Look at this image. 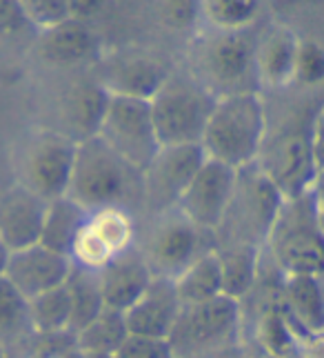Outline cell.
<instances>
[{"mask_svg":"<svg viewBox=\"0 0 324 358\" xmlns=\"http://www.w3.org/2000/svg\"><path fill=\"white\" fill-rule=\"evenodd\" d=\"M184 358H256L251 350L246 348L244 341L238 345H231V348H222L216 352H207V354H198V356H184Z\"/></svg>","mask_w":324,"mask_h":358,"instance_id":"cell-39","label":"cell"},{"mask_svg":"<svg viewBox=\"0 0 324 358\" xmlns=\"http://www.w3.org/2000/svg\"><path fill=\"white\" fill-rule=\"evenodd\" d=\"M280 299L286 316L300 334L324 331V282L314 274H284L280 278Z\"/></svg>","mask_w":324,"mask_h":358,"instance_id":"cell-21","label":"cell"},{"mask_svg":"<svg viewBox=\"0 0 324 358\" xmlns=\"http://www.w3.org/2000/svg\"><path fill=\"white\" fill-rule=\"evenodd\" d=\"M84 358H116V354H84Z\"/></svg>","mask_w":324,"mask_h":358,"instance_id":"cell-44","label":"cell"},{"mask_svg":"<svg viewBox=\"0 0 324 358\" xmlns=\"http://www.w3.org/2000/svg\"><path fill=\"white\" fill-rule=\"evenodd\" d=\"M78 143L56 129L34 134L22 147L16 182L24 185L45 201H56L69 194L76 165Z\"/></svg>","mask_w":324,"mask_h":358,"instance_id":"cell-10","label":"cell"},{"mask_svg":"<svg viewBox=\"0 0 324 358\" xmlns=\"http://www.w3.org/2000/svg\"><path fill=\"white\" fill-rule=\"evenodd\" d=\"M158 14L165 27L173 31H189L202 18L200 0H158Z\"/></svg>","mask_w":324,"mask_h":358,"instance_id":"cell-33","label":"cell"},{"mask_svg":"<svg viewBox=\"0 0 324 358\" xmlns=\"http://www.w3.org/2000/svg\"><path fill=\"white\" fill-rule=\"evenodd\" d=\"M24 14L31 20L36 31L54 27V24L71 18L67 9V0H18Z\"/></svg>","mask_w":324,"mask_h":358,"instance_id":"cell-34","label":"cell"},{"mask_svg":"<svg viewBox=\"0 0 324 358\" xmlns=\"http://www.w3.org/2000/svg\"><path fill=\"white\" fill-rule=\"evenodd\" d=\"M297 358H324V331L322 334L297 331Z\"/></svg>","mask_w":324,"mask_h":358,"instance_id":"cell-38","label":"cell"},{"mask_svg":"<svg viewBox=\"0 0 324 358\" xmlns=\"http://www.w3.org/2000/svg\"><path fill=\"white\" fill-rule=\"evenodd\" d=\"M7 258H9V250L5 247V243L0 241V276L5 274V265H7Z\"/></svg>","mask_w":324,"mask_h":358,"instance_id":"cell-42","label":"cell"},{"mask_svg":"<svg viewBox=\"0 0 324 358\" xmlns=\"http://www.w3.org/2000/svg\"><path fill=\"white\" fill-rule=\"evenodd\" d=\"M29 299L0 276V348L9 358H27L36 343Z\"/></svg>","mask_w":324,"mask_h":358,"instance_id":"cell-22","label":"cell"},{"mask_svg":"<svg viewBox=\"0 0 324 358\" xmlns=\"http://www.w3.org/2000/svg\"><path fill=\"white\" fill-rule=\"evenodd\" d=\"M207 160L200 143L162 145L156 158L142 171L145 214H160L178 207L184 189Z\"/></svg>","mask_w":324,"mask_h":358,"instance_id":"cell-12","label":"cell"},{"mask_svg":"<svg viewBox=\"0 0 324 358\" xmlns=\"http://www.w3.org/2000/svg\"><path fill=\"white\" fill-rule=\"evenodd\" d=\"M297 43L300 38L286 27H271L265 36H260L256 47L260 87L282 90L293 83Z\"/></svg>","mask_w":324,"mask_h":358,"instance_id":"cell-23","label":"cell"},{"mask_svg":"<svg viewBox=\"0 0 324 358\" xmlns=\"http://www.w3.org/2000/svg\"><path fill=\"white\" fill-rule=\"evenodd\" d=\"M314 122L316 116L293 114L276 129L269 127L256 165L282 192L284 199L314 189L318 165L314 154Z\"/></svg>","mask_w":324,"mask_h":358,"instance_id":"cell-4","label":"cell"},{"mask_svg":"<svg viewBox=\"0 0 324 358\" xmlns=\"http://www.w3.org/2000/svg\"><path fill=\"white\" fill-rule=\"evenodd\" d=\"M235 180H238V169L224 165L220 160L207 158L189 182V187L184 189L178 209L196 225L216 231L227 214Z\"/></svg>","mask_w":324,"mask_h":358,"instance_id":"cell-13","label":"cell"},{"mask_svg":"<svg viewBox=\"0 0 324 358\" xmlns=\"http://www.w3.org/2000/svg\"><path fill=\"white\" fill-rule=\"evenodd\" d=\"M293 83L300 87H318L324 83V47L316 41L297 43Z\"/></svg>","mask_w":324,"mask_h":358,"instance_id":"cell-32","label":"cell"},{"mask_svg":"<svg viewBox=\"0 0 324 358\" xmlns=\"http://www.w3.org/2000/svg\"><path fill=\"white\" fill-rule=\"evenodd\" d=\"M0 358H9V356H7V352H5L3 348H0Z\"/></svg>","mask_w":324,"mask_h":358,"instance_id":"cell-45","label":"cell"},{"mask_svg":"<svg viewBox=\"0 0 324 358\" xmlns=\"http://www.w3.org/2000/svg\"><path fill=\"white\" fill-rule=\"evenodd\" d=\"M256 47L258 38L249 29H216L198 47L193 76L216 98L253 94L260 90Z\"/></svg>","mask_w":324,"mask_h":358,"instance_id":"cell-7","label":"cell"},{"mask_svg":"<svg viewBox=\"0 0 324 358\" xmlns=\"http://www.w3.org/2000/svg\"><path fill=\"white\" fill-rule=\"evenodd\" d=\"M263 256L282 276H324V229L318 218L316 189L282 201Z\"/></svg>","mask_w":324,"mask_h":358,"instance_id":"cell-2","label":"cell"},{"mask_svg":"<svg viewBox=\"0 0 324 358\" xmlns=\"http://www.w3.org/2000/svg\"><path fill=\"white\" fill-rule=\"evenodd\" d=\"M316 201H318V218L324 229V192H316Z\"/></svg>","mask_w":324,"mask_h":358,"instance_id":"cell-41","label":"cell"},{"mask_svg":"<svg viewBox=\"0 0 324 358\" xmlns=\"http://www.w3.org/2000/svg\"><path fill=\"white\" fill-rule=\"evenodd\" d=\"M138 250L160 278H178L207 252L216 250V234L196 225L178 207L149 214L138 229Z\"/></svg>","mask_w":324,"mask_h":358,"instance_id":"cell-5","label":"cell"},{"mask_svg":"<svg viewBox=\"0 0 324 358\" xmlns=\"http://www.w3.org/2000/svg\"><path fill=\"white\" fill-rule=\"evenodd\" d=\"M67 196L89 212L105 207L145 209L142 171L122 160L101 136H94L78 143Z\"/></svg>","mask_w":324,"mask_h":358,"instance_id":"cell-1","label":"cell"},{"mask_svg":"<svg viewBox=\"0 0 324 358\" xmlns=\"http://www.w3.org/2000/svg\"><path fill=\"white\" fill-rule=\"evenodd\" d=\"M267 120V107L258 92L218 98L200 141L207 158L235 169L256 163Z\"/></svg>","mask_w":324,"mask_h":358,"instance_id":"cell-3","label":"cell"},{"mask_svg":"<svg viewBox=\"0 0 324 358\" xmlns=\"http://www.w3.org/2000/svg\"><path fill=\"white\" fill-rule=\"evenodd\" d=\"M87 218H89V209H84L69 196L49 201L40 243L47 245L49 250L71 258V247L87 225Z\"/></svg>","mask_w":324,"mask_h":358,"instance_id":"cell-25","label":"cell"},{"mask_svg":"<svg viewBox=\"0 0 324 358\" xmlns=\"http://www.w3.org/2000/svg\"><path fill=\"white\" fill-rule=\"evenodd\" d=\"M149 103L160 145H193L202 141L218 98L196 76L169 73Z\"/></svg>","mask_w":324,"mask_h":358,"instance_id":"cell-8","label":"cell"},{"mask_svg":"<svg viewBox=\"0 0 324 358\" xmlns=\"http://www.w3.org/2000/svg\"><path fill=\"white\" fill-rule=\"evenodd\" d=\"M176 358L198 356L242 343V303L222 294L180 307L169 334Z\"/></svg>","mask_w":324,"mask_h":358,"instance_id":"cell-9","label":"cell"},{"mask_svg":"<svg viewBox=\"0 0 324 358\" xmlns=\"http://www.w3.org/2000/svg\"><path fill=\"white\" fill-rule=\"evenodd\" d=\"M322 282H324V276H322Z\"/></svg>","mask_w":324,"mask_h":358,"instance_id":"cell-47","label":"cell"},{"mask_svg":"<svg viewBox=\"0 0 324 358\" xmlns=\"http://www.w3.org/2000/svg\"><path fill=\"white\" fill-rule=\"evenodd\" d=\"M73 336L82 354H116L129 336L127 318L124 312L105 307L91 323H87Z\"/></svg>","mask_w":324,"mask_h":358,"instance_id":"cell-27","label":"cell"},{"mask_svg":"<svg viewBox=\"0 0 324 358\" xmlns=\"http://www.w3.org/2000/svg\"><path fill=\"white\" fill-rule=\"evenodd\" d=\"M107 3L109 0H67V9H69L71 18L89 22L91 18H96L98 14H101Z\"/></svg>","mask_w":324,"mask_h":358,"instance_id":"cell-37","label":"cell"},{"mask_svg":"<svg viewBox=\"0 0 324 358\" xmlns=\"http://www.w3.org/2000/svg\"><path fill=\"white\" fill-rule=\"evenodd\" d=\"M314 154H316L318 169L324 167V107L316 114V122H314Z\"/></svg>","mask_w":324,"mask_h":358,"instance_id":"cell-40","label":"cell"},{"mask_svg":"<svg viewBox=\"0 0 324 358\" xmlns=\"http://www.w3.org/2000/svg\"><path fill=\"white\" fill-rule=\"evenodd\" d=\"M169 69L149 54L120 52L96 63V78L111 96L152 101L169 78Z\"/></svg>","mask_w":324,"mask_h":358,"instance_id":"cell-14","label":"cell"},{"mask_svg":"<svg viewBox=\"0 0 324 358\" xmlns=\"http://www.w3.org/2000/svg\"><path fill=\"white\" fill-rule=\"evenodd\" d=\"M98 276H101L105 305L120 312H127L156 278L138 245L118 254L114 261L98 271Z\"/></svg>","mask_w":324,"mask_h":358,"instance_id":"cell-20","label":"cell"},{"mask_svg":"<svg viewBox=\"0 0 324 358\" xmlns=\"http://www.w3.org/2000/svg\"><path fill=\"white\" fill-rule=\"evenodd\" d=\"M3 189H5V187H3V185H0V192H3Z\"/></svg>","mask_w":324,"mask_h":358,"instance_id":"cell-46","label":"cell"},{"mask_svg":"<svg viewBox=\"0 0 324 358\" xmlns=\"http://www.w3.org/2000/svg\"><path fill=\"white\" fill-rule=\"evenodd\" d=\"M98 136L131 167L145 171L160 152L152 103L142 98L111 96Z\"/></svg>","mask_w":324,"mask_h":358,"instance_id":"cell-11","label":"cell"},{"mask_svg":"<svg viewBox=\"0 0 324 358\" xmlns=\"http://www.w3.org/2000/svg\"><path fill=\"white\" fill-rule=\"evenodd\" d=\"M316 192H324V167L318 169V176H316V185H314Z\"/></svg>","mask_w":324,"mask_h":358,"instance_id":"cell-43","label":"cell"},{"mask_svg":"<svg viewBox=\"0 0 324 358\" xmlns=\"http://www.w3.org/2000/svg\"><path fill=\"white\" fill-rule=\"evenodd\" d=\"M202 18L214 29L240 31L256 22L263 0H200Z\"/></svg>","mask_w":324,"mask_h":358,"instance_id":"cell-31","label":"cell"},{"mask_svg":"<svg viewBox=\"0 0 324 358\" xmlns=\"http://www.w3.org/2000/svg\"><path fill=\"white\" fill-rule=\"evenodd\" d=\"M38 54L47 65L76 69L101 60V43L87 20L67 18L54 27L38 31Z\"/></svg>","mask_w":324,"mask_h":358,"instance_id":"cell-17","label":"cell"},{"mask_svg":"<svg viewBox=\"0 0 324 358\" xmlns=\"http://www.w3.org/2000/svg\"><path fill=\"white\" fill-rule=\"evenodd\" d=\"M71 258L49 250L47 245L36 243L22 250L9 252L5 265V278L24 299H34L43 292L65 285L71 274Z\"/></svg>","mask_w":324,"mask_h":358,"instance_id":"cell-15","label":"cell"},{"mask_svg":"<svg viewBox=\"0 0 324 358\" xmlns=\"http://www.w3.org/2000/svg\"><path fill=\"white\" fill-rule=\"evenodd\" d=\"M49 201L20 182L0 192V241L9 252L40 243Z\"/></svg>","mask_w":324,"mask_h":358,"instance_id":"cell-16","label":"cell"},{"mask_svg":"<svg viewBox=\"0 0 324 358\" xmlns=\"http://www.w3.org/2000/svg\"><path fill=\"white\" fill-rule=\"evenodd\" d=\"M36 31L18 0H0V41H16Z\"/></svg>","mask_w":324,"mask_h":358,"instance_id":"cell-36","label":"cell"},{"mask_svg":"<svg viewBox=\"0 0 324 358\" xmlns=\"http://www.w3.org/2000/svg\"><path fill=\"white\" fill-rule=\"evenodd\" d=\"M87 227H89L98 238H101L114 256L122 254L135 247L138 243V223L131 209L124 207H105L89 212L87 218Z\"/></svg>","mask_w":324,"mask_h":358,"instance_id":"cell-29","label":"cell"},{"mask_svg":"<svg viewBox=\"0 0 324 358\" xmlns=\"http://www.w3.org/2000/svg\"><path fill=\"white\" fill-rule=\"evenodd\" d=\"M180 307L182 301L178 296L176 282L171 278L156 276L147 292L124 312L129 334L169 338L180 314Z\"/></svg>","mask_w":324,"mask_h":358,"instance_id":"cell-19","label":"cell"},{"mask_svg":"<svg viewBox=\"0 0 324 358\" xmlns=\"http://www.w3.org/2000/svg\"><path fill=\"white\" fill-rule=\"evenodd\" d=\"M222 269V292L235 301H244L253 292L263 269V250L249 245L216 247Z\"/></svg>","mask_w":324,"mask_h":358,"instance_id":"cell-24","label":"cell"},{"mask_svg":"<svg viewBox=\"0 0 324 358\" xmlns=\"http://www.w3.org/2000/svg\"><path fill=\"white\" fill-rule=\"evenodd\" d=\"M116 358H176V354L171 350L169 338L129 334L116 352Z\"/></svg>","mask_w":324,"mask_h":358,"instance_id":"cell-35","label":"cell"},{"mask_svg":"<svg viewBox=\"0 0 324 358\" xmlns=\"http://www.w3.org/2000/svg\"><path fill=\"white\" fill-rule=\"evenodd\" d=\"M109 101H111V94L103 87L101 80L96 76L89 80H80L76 85H71L67 94L62 96L60 129L56 131L69 136V138L76 143L94 138V136H98V131H101Z\"/></svg>","mask_w":324,"mask_h":358,"instance_id":"cell-18","label":"cell"},{"mask_svg":"<svg viewBox=\"0 0 324 358\" xmlns=\"http://www.w3.org/2000/svg\"><path fill=\"white\" fill-rule=\"evenodd\" d=\"M29 312L38 336L71 331V299L67 285L54 287L29 299ZM73 334V331H71Z\"/></svg>","mask_w":324,"mask_h":358,"instance_id":"cell-30","label":"cell"},{"mask_svg":"<svg viewBox=\"0 0 324 358\" xmlns=\"http://www.w3.org/2000/svg\"><path fill=\"white\" fill-rule=\"evenodd\" d=\"M65 285L71 299V331L76 334L107 307L103 299L101 276H98V271L73 265Z\"/></svg>","mask_w":324,"mask_h":358,"instance_id":"cell-28","label":"cell"},{"mask_svg":"<svg viewBox=\"0 0 324 358\" xmlns=\"http://www.w3.org/2000/svg\"><path fill=\"white\" fill-rule=\"evenodd\" d=\"M282 201V192L256 163L240 167L227 214L214 231L216 247L249 245L265 250L269 229L280 212Z\"/></svg>","mask_w":324,"mask_h":358,"instance_id":"cell-6","label":"cell"},{"mask_svg":"<svg viewBox=\"0 0 324 358\" xmlns=\"http://www.w3.org/2000/svg\"><path fill=\"white\" fill-rule=\"evenodd\" d=\"M182 305L211 301L216 296H222V269L218 252L211 250L196 263L186 267L178 278H173Z\"/></svg>","mask_w":324,"mask_h":358,"instance_id":"cell-26","label":"cell"}]
</instances>
